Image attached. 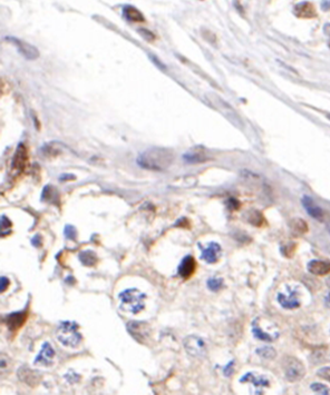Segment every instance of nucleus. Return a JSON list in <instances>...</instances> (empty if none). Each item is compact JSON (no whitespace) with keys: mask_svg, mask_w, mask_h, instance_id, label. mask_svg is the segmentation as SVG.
Segmentation results:
<instances>
[{"mask_svg":"<svg viewBox=\"0 0 330 395\" xmlns=\"http://www.w3.org/2000/svg\"><path fill=\"white\" fill-rule=\"evenodd\" d=\"M137 32L143 37L144 39L147 40V41H154L155 40V35L153 34L152 31L148 30V29H145V28H138Z\"/></svg>","mask_w":330,"mask_h":395,"instance_id":"obj_32","label":"nucleus"},{"mask_svg":"<svg viewBox=\"0 0 330 395\" xmlns=\"http://www.w3.org/2000/svg\"><path fill=\"white\" fill-rule=\"evenodd\" d=\"M41 202H46L49 204H54V205H58L59 204V193L54 186L47 185L45 186L41 193Z\"/></svg>","mask_w":330,"mask_h":395,"instance_id":"obj_19","label":"nucleus"},{"mask_svg":"<svg viewBox=\"0 0 330 395\" xmlns=\"http://www.w3.org/2000/svg\"><path fill=\"white\" fill-rule=\"evenodd\" d=\"M317 375L319 378H322L323 380L327 381V382L330 383V368H322L320 370L317 371Z\"/></svg>","mask_w":330,"mask_h":395,"instance_id":"obj_33","label":"nucleus"},{"mask_svg":"<svg viewBox=\"0 0 330 395\" xmlns=\"http://www.w3.org/2000/svg\"><path fill=\"white\" fill-rule=\"evenodd\" d=\"M310 389L313 390L315 393L317 394H324V395H328L330 393V390L328 389V387H326L325 384L322 383H317L315 382L310 385Z\"/></svg>","mask_w":330,"mask_h":395,"instance_id":"obj_29","label":"nucleus"},{"mask_svg":"<svg viewBox=\"0 0 330 395\" xmlns=\"http://www.w3.org/2000/svg\"><path fill=\"white\" fill-rule=\"evenodd\" d=\"M183 345L185 351L188 352V354L194 357H201L206 354V343L201 337L190 335L185 337L183 341Z\"/></svg>","mask_w":330,"mask_h":395,"instance_id":"obj_5","label":"nucleus"},{"mask_svg":"<svg viewBox=\"0 0 330 395\" xmlns=\"http://www.w3.org/2000/svg\"><path fill=\"white\" fill-rule=\"evenodd\" d=\"M17 374L21 382L26 383L27 385H30V387L31 385L34 387V385L38 384L39 380H40V376L38 375V373L35 371H32L29 368H27V366H21V368L18 370Z\"/></svg>","mask_w":330,"mask_h":395,"instance_id":"obj_17","label":"nucleus"},{"mask_svg":"<svg viewBox=\"0 0 330 395\" xmlns=\"http://www.w3.org/2000/svg\"><path fill=\"white\" fill-rule=\"evenodd\" d=\"M289 226L294 233L299 234V235L308 233V231H309V227H308V224H307V222L301 220V218H295V220H292L290 222Z\"/></svg>","mask_w":330,"mask_h":395,"instance_id":"obj_24","label":"nucleus"},{"mask_svg":"<svg viewBox=\"0 0 330 395\" xmlns=\"http://www.w3.org/2000/svg\"><path fill=\"white\" fill-rule=\"evenodd\" d=\"M296 248H297V245L295 243H287L286 245L281 246L280 250H281V254L283 255V256L287 258H291L296 253Z\"/></svg>","mask_w":330,"mask_h":395,"instance_id":"obj_28","label":"nucleus"},{"mask_svg":"<svg viewBox=\"0 0 330 395\" xmlns=\"http://www.w3.org/2000/svg\"><path fill=\"white\" fill-rule=\"evenodd\" d=\"M64 235L66 237L67 239L69 240H75L76 239V236H77V231L75 227L73 225H66L65 226V231H64Z\"/></svg>","mask_w":330,"mask_h":395,"instance_id":"obj_30","label":"nucleus"},{"mask_svg":"<svg viewBox=\"0 0 330 395\" xmlns=\"http://www.w3.org/2000/svg\"><path fill=\"white\" fill-rule=\"evenodd\" d=\"M147 297L145 293L138 291L137 289H127L118 294L120 301L119 308L124 312H131L132 314H137L145 309L144 300Z\"/></svg>","mask_w":330,"mask_h":395,"instance_id":"obj_3","label":"nucleus"},{"mask_svg":"<svg viewBox=\"0 0 330 395\" xmlns=\"http://www.w3.org/2000/svg\"><path fill=\"white\" fill-rule=\"evenodd\" d=\"M123 16L126 18L127 20L133 21V22H144L145 21V18H144L143 13L138 10L137 8L134 6H124L123 8Z\"/></svg>","mask_w":330,"mask_h":395,"instance_id":"obj_22","label":"nucleus"},{"mask_svg":"<svg viewBox=\"0 0 330 395\" xmlns=\"http://www.w3.org/2000/svg\"><path fill=\"white\" fill-rule=\"evenodd\" d=\"M0 282H1V286H0V292L3 293L4 291H7L9 285H10V281H9L8 277L1 276V278H0Z\"/></svg>","mask_w":330,"mask_h":395,"instance_id":"obj_34","label":"nucleus"},{"mask_svg":"<svg viewBox=\"0 0 330 395\" xmlns=\"http://www.w3.org/2000/svg\"><path fill=\"white\" fill-rule=\"evenodd\" d=\"M329 118H330V116H329Z\"/></svg>","mask_w":330,"mask_h":395,"instance_id":"obj_42","label":"nucleus"},{"mask_svg":"<svg viewBox=\"0 0 330 395\" xmlns=\"http://www.w3.org/2000/svg\"><path fill=\"white\" fill-rule=\"evenodd\" d=\"M301 203H303V206L305 207V210L307 211V213H308L311 217L315 218V220L319 221V222L324 221V218H325L324 211L317 205V204L315 203V201H314L313 198L309 197V196H307V195H305V196L303 197V199H301Z\"/></svg>","mask_w":330,"mask_h":395,"instance_id":"obj_13","label":"nucleus"},{"mask_svg":"<svg viewBox=\"0 0 330 395\" xmlns=\"http://www.w3.org/2000/svg\"><path fill=\"white\" fill-rule=\"evenodd\" d=\"M227 207H229L232 211H235L240 207V203L234 198H230L229 202H227Z\"/></svg>","mask_w":330,"mask_h":395,"instance_id":"obj_35","label":"nucleus"},{"mask_svg":"<svg viewBox=\"0 0 330 395\" xmlns=\"http://www.w3.org/2000/svg\"><path fill=\"white\" fill-rule=\"evenodd\" d=\"M207 285L211 292H218L223 287V280L220 277H210L207 282Z\"/></svg>","mask_w":330,"mask_h":395,"instance_id":"obj_27","label":"nucleus"},{"mask_svg":"<svg viewBox=\"0 0 330 395\" xmlns=\"http://www.w3.org/2000/svg\"><path fill=\"white\" fill-rule=\"evenodd\" d=\"M281 366L287 381L291 383L299 382L306 375V368L303 362L295 356H285L281 361Z\"/></svg>","mask_w":330,"mask_h":395,"instance_id":"obj_4","label":"nucleus"},{"mask_svg":"<svg viewBox=\"0 0 330 395\" xmlns=\"http://www.w3.org/2000/svg\"><path fill=\"white\" fill-rule=\"evenodd\" d=\"M28 317L27 311H19V312H13L4 316L3 323L6 324L7 328L10 332L18 331L22 325L25 324Z\"/></svg>","mask_w":330,"mask_h":395,"instance_id":"obj_10","label":"nucleus"},{"mask_svg":"<svg viewBox=\"0 0 330 395\" xmlns=\"http://www.w3.org/2000/svg\"><path fill=\"white\" fill-rule=\"evenodd\" d=\"M78 328H80V326H78L76 322H73V320H62L58 324L57 329H56L57 340L66 347H77L83 340V336Z\"/></svg>","mask_w":330,"mask_h":395,"instance_id":"obj_2","label":"nucleus"},{"mask_svg":"<svg viewBox=\"0 0 330 395\" xmlns=\"http://www.w3.org/2000/svg\"><path fill=\"white\" fill-rule=\"evenodd\" d=\"M198 246L201 249V256L200 258L208 264H216L221 256L222 248L221 245L216 243V241H211L209 243L207 247H203L201 244H198Z\"/></svg>","mask_w":330,"mask_h":395,"instance_id":"obj_7","label":"nucleus"},{"mask_svg":"<svg viewBox=\"0 0 330 395\" xmlns=\"http://www.w3.org/2000/svg\"><path fill=\"white\" fill-rule=\"evenodd\" d=\"M252 334L255 338H258L260 341L264 342H273L279 337V334L277 333H268L264 332L259 324V318L254 319L252 323Z\"/></svg>","mask_w":330,"mask_h":395,"instance_id":"obj_18","label":"nucleus"},{"mask_svg":"<svg viewBox=\"0 0 330 395\" xmlns=\"http://www.w3.org/2000/svg\"><path fill=\"white\" fill-rule=\"evenodd\" d=\"M197 271V262H195L192 255H187L182 261H181L178 267V274L180 277L188 280Z\"/></svg>","mask_w":330,"mask_h":395,"instance_id":"obj_11","label":"nucleus"},{"mask_svg":"<svg viewBox=\"0 0 330 395\" xmlns=\"http://www.w3.org/2000/svg\"><path fill=\"white\" fill-rule=\"evenodd\" d=\"M78 259L82 263V265L86 267H94L96 264L99 263V257H97L96 253L92 249H85L78 255Z\"/></svg>","mask_w":330,"mask_h":395,"instance_id":"obj_21","label":"nucleus"},{"mask_svg":"<svg viewBox=\"0 0 330 395\" xmlns=\"http://www.w3.org/2000/svg\"><path fill=\"white\" fill-rule=\"evenodd\" d=\"M248 222L251 225L257 226V227H262V226L267 225L266 218H264L261 212H258V211L250 212L248 214Z\"/></svg>","mask_w":330,"mask_h":395,"instance_id":"obj_25","label":"nucleus"},{"mask_svg":"<svg viewBox=\"0 0 330 395\" xmlns=\"http://www.w3.org/2000/svg\"><path fill=\"white\" fill-rule=\"evenodd\" d=\"M223 372H224V374L226 376H229L232 374V372H233V361L230 362L229 364H227L224 369H223Z\"/></svg>","mask_w":330,"mask_h":395,"instance_id":"obj_37","label":"nucleus"},{"mask_svg":"<svg viewBox=\"0 0 330 395\" xmlns=\"http://www.w3.org/2000/svg\"><path fill=\"white\" fill-rule=\"evenodd\" d=\"M174 160L173 152L164 147H152L144 151L137 157V165L144 169L163 171Z\"/></svg>","mask_w":330,"mask_h":395,"instance_id":"obj_1","label":"nucleus"},{"mask_svg":"<svg viewBox=\"0 0 330 395\" xmlns=\"http://www.w3.org/2000/svg\"><path fill=\"white\" fill-rule=\"evenodd\" d=\"M326 283H327V285H328V287H330V277H329V278H327V281H326Z\"/></svg>","mask_w":330,"mask_h":395,"instance_id":"obj_40","label":"nucleus"},{"mask_svg":"<svg viewBox=\"0 0 330 395\" xmlns=\"http://www.w3.org/2000/svg\"><path fill=\"white\" fill-rule=\"evenodd\" d=\"M278 303L280 304L283 309L286 310H295L298 309L301 305L300 301L297 297L296 292H290L289 294H283V293H279L277 296Z\"/></svg>","mask_w":330,"mask_h":395,"instance_id":"obj_16","label":"nucleus"},{"mask_svg":"<svg viewBox=\"0 0 330 395\" xmlns=\"http://www.w3.org/2000/svg\"><path fill=\"white\" fill-rule=\"evenodd\" d=\"M127 332L133 338L139 343H143L150 336V327L146 322L143 320H132L127 324Z\"/></svg>","mask_w":330,"mask_h":395,"instance_id":"obj_6","label":"nucleus"},{"mask_svg":"<svg viewBox=\"0 0 330 395\" xmlns=\"http://www.w3.org/2000/svg\"><path fill=\"white\" fill-rule=\"evenodd\" d=\"M307 269L310 274L316 276H325L330 274V262L313 259L307 265Z\"/></svg>","mask_w":330,"mask_h":395,"instance_id":"obj_15","label":"nucleus"},{"mask_svg":"<svg viewBox=\"0 0 330 395\" xmlns=\"http://www.w3.org/2000/svg\"><path fill=\"white\" fill-rule=\"evenodd\" d=\"M151 59L153 60V62H154L155 65H157V67H159L160 69H162V71H165V69H166L165 65L162 64V63L160 62V60H159V58L155 57V56H152V55H151Z\"/></svg>","mask_w":330,"mask_h":395,"instance_id":"obj_38","label":"nucleus"},{"mask_svg":"<svg viewBox=\"0 0 330 395\" xmlns=\"http://www.w3.org/2000/svg\"><path fill=\"white\" fill-rule=\"evenodd\" d=\"M329 48H330V41H329Z\"/></svg>","mask_w":330,"mask_h":395,"instance_id":"obj_41","label":"nucleus"},{"mask_svg":"<svg viewBox=\"0 0 330 395\" xmlns=\"http://www.w3.org/2000/svg\"><path fill=\"white\" fill-rule=\"evenodd\" d=\"M31 245L35 246V247H40L41 246V236L39 234L35 235L31 238Z\"/></svg>","mask_w":330,"mask_h":395,"instance_id":"obj_36","label":"nucleus"},{"mask_svg":"<svg viewBox=\"0 0 330 395\" xmlns=\"http://www.w3.org/2000/svg\"><path fill=\"white\" fill-rule=\"evenodd\" d=\"M28 160V152L27 148L25 146V144L20 143L19 145L17 146V150L15 152V155L12 157V162H11V171L12 173L20 174L21 171H24L27 165Z\"/></svg>","mask_w":330,"mask_h":395,"instance_id":"obj_8","label":"nucleus"},{"mask_svg":"<svg viewBox=\"0 0 330 395\" xmlns=\"http://www.w3.org/2000/svg\"><path fill=\"white\" fill-rule=\"evenodd\" d=\"M257 354L263 357V359L271 361V360L276 359L277 352L273 347L266 346V347H262V348H259V350H257Z\"/></svg>","mask_w":330,"mask_h":395,"instance_id":"obj_26","label":"nucleus"},{"mask_svg":"<svg viewBox=\"0 0 330 395\" xmlns=\"http://www.w3.org/2000/svg\"><path fill=\"white\" fill-rule=\"evenodd\" d=\"M11 226H12V223L8 220V217L2 215L1 216V236L2 237L4 235V232H6V234L10 233Z\"/></svg>","mask_w":330,"mask_h":395,"instance_id":"obj_31","label":"nucleus"},{"mask_svg":"<svg viewBox=\"0 0 330 395\" xmlns=\"http://www.w3.org/2000/svg\"><path fill=\"white\" fill-rule=\"evenodd\" d=\"M6 40L11 41V43L16 46L18 52H19L24 57L28 60H35L39 57V52L38 49L34 46L26 43L24 40H20L15 37H7Z\"/></svg>","mask_w":330,"mask_h":395,"instance_id":"obj_9","label":"nucleus"},{"mask_svg":"<svg viewBox=\"0 0 330 395\" xmlns=\"http://www.w3.org/2000/svg\"><path fill=\"white\" fill-rule=\"evenodd\" d=\"M184 160L189 162V164H199V162H204L208 161V156L206 155V153L201 151H190L188 153H185L183 155Z\"/></svg>","mask_w":330,"mask_h":395,"instance_id":"obj_23","label":"nucleus"},{"mask_svg":"<svg viewBox=\"0 0 330 395\" xmlns=\"http://www.w3.org/2000/svg\"><path fill=\"white\" fill-rule=\"evenodd\" d=\"M325 34L330 36V25H326L325 26Z\"/></svg>","mask_w":330,"mask_h":395,"instance_id":"obj_39","label":"nucleus"},{"mask_svg":"<svg viewBox=\"0 0 330 395\" xmlns=\"http://www.w3.org/2000/svg\"><path fill=\"white\" fill-rule=\"evenodd\" d=\"M241 383H252L255 388H267L270 385L269 380L264 376H257L254 373H247L240 379Z\"/></svg>","mask_w":330,"mask_h":395,"instance_id":"obj_20","label":"nucleus"},{"mask_svg":"<svg viewBox=\"0 0 330 395\" xmlns=\"http://www.w3.org/2000/svg\"><path fill=\"white\" fill-rule=\"evenodd\" d=\"M294 13L296 17L301 18V19H311V18L317 17V11H316L315 6L309 1H304L296 4L294 8Z\"/></svg>","mask_w":330,"mask_h":395,"instance_id":"obj_14","label":"nucleus"},{"mask_svg":"<svg viewBox=\"0 0 330 395\" xmlns=\"http://www.w3.org/2000/svg\"><path fill=\"white\" fill-rule=\"evenodd\" d=\"M55 359V351L52 345L48 342H45L41 346V350L38 353V355L35 359V364H40L44 366H49L53 364V361Z\"/></svg>","mask_w":330,"mask_h":395,"instance_id":"obj_12","label":"nucleus"}]
</instances>
